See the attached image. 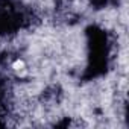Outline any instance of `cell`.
I'll return each mask as SVG.
<instances>
[{
  "label": "cell",
  "mask_w": 129,
  "mask_h": 129,
  "mask_svg": "<svg viewBox=\"0 0 129 129\" xmlns=\"http://www.w3.org/2000/svg\"><path fill=\"white\" fill-rule=\"evenodd\" d=\"M12 67H14V70L18 72V73H20V72H24V69H26V66H24V62H23V61H15Z\"/></svg>",
  "instance_id": "obj_1"
}]
</instances>
